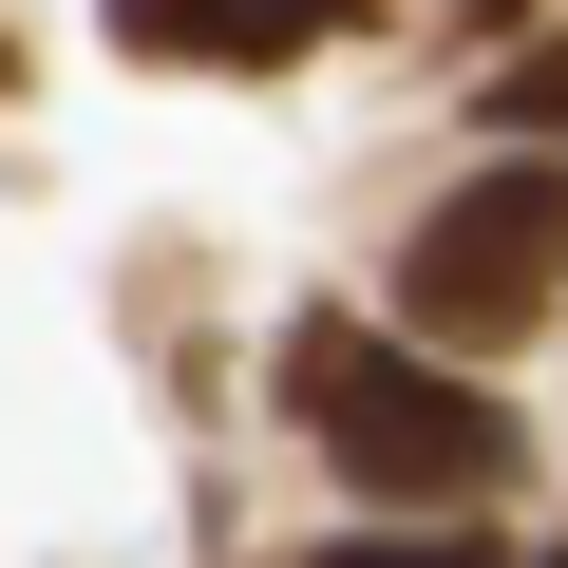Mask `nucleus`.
Here are the masks:
<instances>
[{
    "label": "nucleus",
    "instance_id": "obj_2",
    "mask_svg": "<svg viewBox=\"0 0 568 568\" xmlns=\"http://www.w3.org/2000/svg\"><path fill=\"white\" fill-rule=\"evenodd\" d=\"M568 304V152H511V171H455L398 246V323L417 361H493Z\"/></svg>",
    "mask_w": 568,
    "mask_h": 568
},
{
    "label": "nucleus",
    "instance_id": "obj_4",
    "mask_svg": "<svg viewBox=\"0 0 568 568\" xmlns=\"http://www.w3.org/2000/svg\"><path fill=\"white\" fill-rule=\"evenodd\" d=\"M304 568H493V530L474 511H398V530H323Z\"/></svg>",
    "mask_w": 568,
    "mask_h": 568
},
{
    "label": "nucleus",
    "instance_id": "obj_5",
    "mask_svg": "<svg viewBox=\"0 0 568 568\" xmlns=\"http://www.w3.org/2000/svg\"><path fill=\"white\" fill-rule=\"evenodd\" d=\"M493 114H511V133H568V39H549V58H511V77H493Z\"/></svg>",
    "mask_w": 568,
    "mask_h": 568
},
{
    "label": "nucleus",
    "instance_id": "obj_6",
    "mask_svg": "<svg viewBox=\"0 0 568 568\" xmlns=\"http://www.w3.org/2000/svg\"><path fill=\"white\" fill-rule=\"evenodd\" d=\"M511 20H530V0H455V39H511Z\"/></svg>",
    "mask_w": 568,
    "mask_h": 568
},
{
    "label": "nucleus",
    "instance_id": "obj_1",
    "mask_svg": "<svg viewBox=\"0 0 568 568\" xmlns=\"http://www.w3.org/2000/svg\"><path fill=\"white\" fill-rule=\"evenodd\" d=\"M265 379H284V417H304V455H323V474H361L379 511H493V493L530 474L511 398H493V379H455V361H417V342H379L361 304H304Z\"/></svg>",
    "mask_w": 568,
    "mask_h": 568
},
{
    "label": "nucleus",
    "instance_id": "obj_7",
    "mask_svg": "<svg viewBox=\"0 0 568 568\" xmlns=\"http://www.w3.org/2000/svg\"><path fill=\"white\" fill-rule=\"evenodd\" d=\"M0 95H20V39H0Z\"/></svg>",
    "mask_w": 568,
    "mask_h": 568
},
{
    "label": "nucleus",
    "instance_id": "obj_8",
    "mask_svg": "<svg viewBox=\"0 0 568 568\" xmlns=\"http://www.w3.org/2000/svg\"><path fill=\"white\" fill-rule=\"evenodd\" d=\"M549 568H568V549H549Z\"/></svg>",
    "mask_w": 568,
    "mask_h": 568
},
{
    "label": "nucleus",
    "instance_id": "obj_3",
    "mask_svg": "<svg viewBox=\"0 0 568 568\" xmlns=\"http://www.w3.org/2000/svg\"><path fill=\"white\" fill-rule=\"evenodd\" d=\"M342 20L361 0H114V58H152V77H284Z\"/></svg>",
    "mask_w": 568,
    "mask_h": 568
}]
</instances>
